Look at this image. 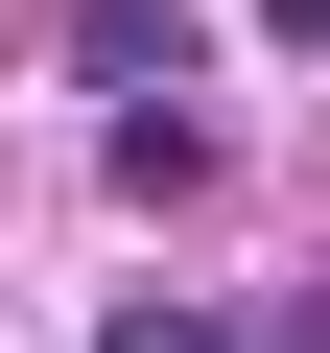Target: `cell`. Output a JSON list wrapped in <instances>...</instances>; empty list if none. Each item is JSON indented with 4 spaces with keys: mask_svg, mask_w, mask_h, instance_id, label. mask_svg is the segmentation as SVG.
Instances as JSON below:
<instances>
[{
    "mask_svg": "<svg viewBox=\"0 0 330 353\" xmlns=\"http://www.w3.org/2000/svg\"><path fill=\"white\" fill-rule=\"evenodd\" d=\"M71 71H95V94H142V71L189 94V0H71Z\"/></svg>",
    "mask_w": 330,
    "mask_h": 353,
    "instance_id": "cell-1",
    "label": "cell"
},
{
    "mask_svg": "<svg viewBox=\"0 0 330 353\" xmlns=\"http://www.w3.org/2000/svg\"><path fill=\"white\" fill-rule=\"evenodd\" d=\"M95 353H236V330H213V306H118Z\"/></svg>",
    "mask_w": 330,
    "mask_h": 353,
    "instance_id": "cell-2",
    "label": "cell"
},
{
    "mask_svg": "<svg viewBox=\"0 0 330 353\" xmlns=\"http://www.w3.org/2000/svg\"><path fill=\"white\" fill-rule=\"evenodd\" d=\"M260 24H283V48H330V0H260Z\"/></svg>",
    "mask_w": 330,
    "mask_h": 353,
    "instance_id": "cell-3",
    "label": "cell"
},
{
    "mask_svg": "<svg viewBox=\"0 0 330 353\" xmlns=\"http://www.w3.org/2000/svg\"><path fill=\"white\" fill-rule=\"evenodd\" d=\"M283 353H330V283H307V306H283Z\"/></svg>",
    "mask_w": 330,
    "mask_h": 353,
    "instance_id": "cell-4",
    "label": "cell"
}]
</instances>
